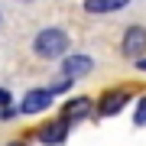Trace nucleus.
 Masks as SVG:
<instances>
[{
    "label": "nucleus",
    "mask_w": 146,
    "mask_h": 146,
    "mask_svg": "<svg viewBox=\"0 0 146 146\" xmlns=\"http://www.w3.org/2000/svg\"><path fill=\"white\" fill-rule=\"evenodd\" d=\"M7 146H26V143H7Z\"/></svg>",
    "instance_id": "ddd939ff"
},
{
    "label": "nucleus",
    "mask_w": 146,
    "mask_h": 146,
    "mask_svg": "<svg viewBox=\"0 0 146 146\" xmlns=\"http://www.w3.org/2000/svg\"><path fill=\"white\" fill-rule=\"evenodd\" d=\"M91 68H94V58H88V55H68L65 62H62V72L72 81L81 78V75H91Z\"/></svg>",
    "instance_id": "39448f33"
},
{
    "label": "nucleus",
    "mask_w": 146,
    "mask_h": 146,
    "mask_svg": "<svg viewBox=\"0 0 146 146\" xmlns=\"http://www.w3.org/2000/svg\"><path fill=\"white\" fill-rule=\"evenodd\" d=\"M120 49H123V55L127 58H140L143 52H146V29L143 26H130L123 33V39H120Z\"/></svg>",
    "instance_id": "f03ea898"
},
{
    "label": "nucleus",
    "mask_w": 146,
    "mask_h": 146,
    "mask_svg": "<svg viewBox=\"0 0 146 146\" xmlns=\"http://www.w3.org/2000/svg\"><path fill=\"white\" fill-rule=\"evenodd\" d=\"M65 136H68V123H65V120H52V123H46V127L36 133V140L46 143V146H62Z\"/></svg>",
    "instance_id": "20e7f679"
},
{
    "label": "nucleus",
    "mask_w": 146,
    "mask_h": 146,
    "mask_svg": "<svg viewBox=\"0 0 146 146\" xmlns=\"http://www.w3.org/2000/svg\"><path fill=\"white\" fill-rule=\"evenodd\" d=\"M52 88H39V91H29L26 98H23V104H20V110L23 114H39V110H46L49 104H52Z\"/></svg>",
    "instance_id": "7ed1b4c3"
},
{
    "label": "nucleus",
    "mask_w": 146,
    "mask_h": 146,
    "mask_svg": "<svg viewBox=\"0 0 146 146\" xmlns=\"http://www.w3.org/2000/svg\"><path fill=\"white\" fill-rule=\"evenodd\" d=\"M136 123H146V98H140V104H136V114H133Z\"/></svg>",
    "instance_id": "1a4fd4ad"
},
{
    "label": "nucleus",
    "mask_w": 146,
    "mask_h": 146,
    "mask_svg": "<svg viewBox=\"0 0 146 146\" xmlns=\"http://www.w3.org/2000/svg\"><path fill=\"white\" fill-rule=\"evenodd\" d=\"M13 114H16V110H13V107H10V104H7V107H3V110H0V117H3V120H10V117H13Z\"/></svg>",
    "instance_id": "9b49d317"
},
{
    "label": "nucleus",
    "mask_w": 146,
    "mask_h": 146,
    "mask_svg": "<svg viewBox=\"0 0 146 146\" xmlns=\"http://www.w3.org/2000/svg\"><path fill=\"white\" fill-rule=\"evenodd\" d=\"M33 52L39 58H62L68 52V36L62 29H42L36 39H33Z\"/></svg>",
    "instance_id": "f257e3e1"
},
{
    "label": "nucleus",
    "mask_w": 146,
    "mask_h": 146,
    "mask_svg": "<svg viewBox=\"0 0 146 146\" xmlns=\"http://www.w3.org/2000/svg\"><path fill=\"white\" fill-rule=\"evenodd\" d=\"M91 114V101L88 98H75V101H68V104L62 107V120L68 123V120H78V117H88Z\"/></svg>",
    "instance_id": "423d86ee"
},
{
    "label": "nucleus",
    "mask_w": 146,
    "mask_h": 146,
    "mask_svg": "<svg viewBox=\"0 0 146 146\" xmlns=\"http://www.w3.org/2000/svg\"><path fill=\"white\" fill-rule=\"evenodd\" d=\"M123 107H127V94H123V91H114V94H107V98L101 101V114H104V117L120 114Z\"/></svg>",
    "instance_id": "0eeeda50"
},
{
    "label": "nucleus",
    "mask_w": 146,
    "mask_h": 146,
    "mask_svg": "<svg viewBox=\"0 0 146 146\" xmlns=\"http://www.w3.org/2000/svg\"><path fill=\"white\" fill-rule=\"evenodd\" d=\"M136 65H140V72H146V58H136Z\"/></svg>",
    "instance_id": "f8f14e48"
},
{
    "label": "nucleus",
    "mask_w": 146,
    "mask_h": 146,
    "mask_svg": "<svg viewBox=\"0 0 146 146\" xmlns=\"http://www.w3.org/2000/svg\"><path fill=\"white\" fill-rule=\"evenodd\" d=\"M127 0H84V10L88 13H114V10H123Z\"/></svg>",
    "instance_id": "6e6552de"
},
{
    "label": "nucleus",
    "mask_w": 146,
    "mask_h": 146,
    "mask_svg": "<svg viewBox=\"0 0 146 146\" xmlns=\"http://www.w3.org/2000/svg\"><path fill=\"white\" fill-rule=\"evenodd\" d=\"M7 104H10V91H3V88H0V107H7Z\"/></svg>",
    "instance_id": "9d476101"
}]
</instances>
